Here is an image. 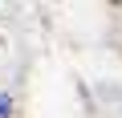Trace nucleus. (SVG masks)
<instances>
[{
	"label": "nucleus",
	"mask_w": 122,
	"mask_h": 118,
	"mask_svg": "<svg viewBox=\"0 0 122 118\" xmlns=\"http://www.w3.org/2000/svg\"><path fill=\"white\" fill-rule=\"evenodd\" d=\"M8 114H12V98H8V94H0V118H8Z\"/></svg>",
	"instance_id": "nucleus-1"
}]
</instances>
